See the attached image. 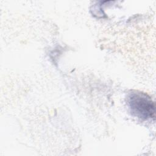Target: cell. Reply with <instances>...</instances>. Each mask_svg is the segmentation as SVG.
Masks as SVG:
<instances>
[{
  "mask_svg": "<svg viewBox=\"0 0 156 156\" xmlns=\"http://www.w3.org/2000/svg\"><path fill=\"white\" fill-rule=\"evenodd\" d=\"M127 104L132 113L143 119L155 118V104L146 94L139 91L130 93Z\"/></svg>",
  "mask_w": 156,
  "mask_h": 156,
  "instance_id": "obj_1",
  "label": "cell"
}]
</instances>
